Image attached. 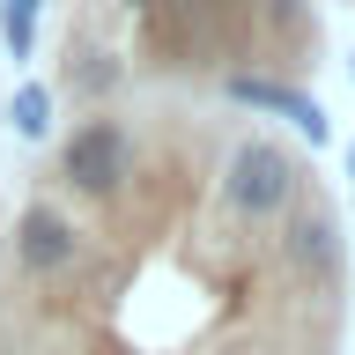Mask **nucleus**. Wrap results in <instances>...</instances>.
<instances>
[{
  "instance_id": "obj_1",
  "label": "nucleus",
  "mask_w": 355,
  "mask_h": 355,
  "mask_svg": "<svg viewBox=\"0 0 355 355\" xmlns=\"http://www.w3.org/2000/svg\"><path fill=\"white\" fill-rule=\"evenodd\" d=\"M200 111L141 119L126 185L74 200V259L0 282V355H333L348 274H311L282 230L230 215Z\"/></svg>"
},
{
  "instance_id": "obj_2",
  "label": "nucleus",
  "mask_w": 355,
  "mask_h": 355,
  "mask_svg": "<svg viewBox=\"0 0 355 355\" xmlns=\"http://www.w3.org/2000/svg\"><path fill=\"white\" fill-rule=\"evenodd\" d=\"M133 148H141V119L119 111V104H89L67 126V141L52 148V193H67V200L119 193L126 171H133Z\"/></svg>"
},
{
  "instance_id": "obj_3",
  "label": "nucleus",
  "mask_w": 355,
  "mask_h": 355,
  "mask_svg": "<svg viewBox=\"0 0 355 355\" xmlns=\"http://www.w3.org/2000/svg\"><path fill=\"white\" fill-rule=\"evenodd\" d=\"M215 193H222L230 215L274 230L288 215V200L304 193V155L282 148L274 133H230L222 141V163H215Z\"/></svg>"
},
{
  "instance_id": "obj_4",
  "label": "nucleus",
  "mask_w": 355,
  "mask_h": 355,
  "mask_svg": "<svg viewBox=\"0 0 355 355\" xmlns=\"http://www.w3.org/2000/svg\"><path fill=\"white\" fill-rule=\"evenodd\" d=\"M0 37L15 60H30V37H37V0H0Z\"/></svg>"
},
{
  "instance_id": "obj_5",
  "label": "nucleus",
  "mask_w": 355,
  "mask_h": 355,
  "mask_svg": "<svg viewBox=\"0 0 355 355\" xmlns=\"http://www.w3.org/2000/svg\"><path fill=\"white\" fill-rule=\"evenodd\" d=\"M44 111H52V89H44V82H30V89H22V96H15V126L30 133V141H37V133L52 126V119H44Z\"/></svg>"
},
{
  "instance_id": "obj_6",
  "label": "nucleus",
  "mask_w": 355,
  "mask_h": 355,
  "mask_svg": "<svg viewBox=\"0 0 355 355\" xmlns=\"http://www.w3.org/2000/svg\"><path fill=\"white\" fill-rule=\"evenodd\" d=\"M348 171H355V148H348Z\"/></svg>"
}]
</instances>
